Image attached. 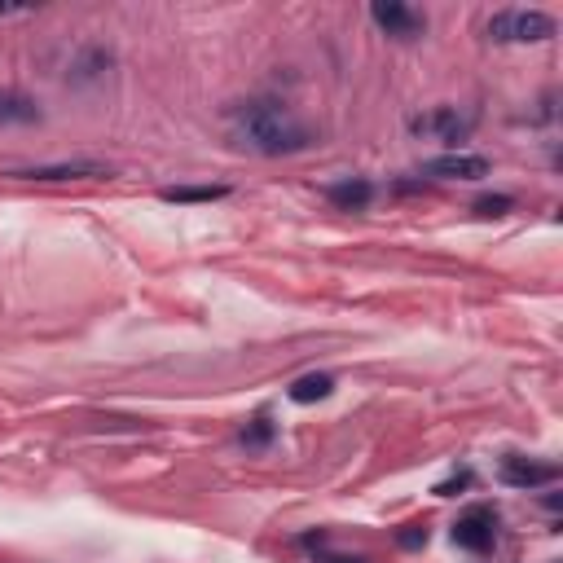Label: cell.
<instances>
[{
  "label": "cell",
  "mask_w": 563,
  "mask_h": 563,
  "mask_svg": "<svg viewBox=\"0 0 563 563\" xmlns=\"http://www.w3.org/2000/svg\"><path fill=\"white\" fill-rule=\"evenodd\" d=\"M467 484H471V471H462V476L436 484V493H440V498H454V489H467Z\"/></svg>",
  "instance_id": "cell-16"
},
{
  "label": "cell",
  "mask_w": 563,
  "mask_h": 563,
  "mask_svg": "<svg viewBox=\"0 0 563 563\" xmlns=\"http://www.w3.org/2000/svg\"><path fill=\"white\" fill-rule=\"evenodd\" d=\"M317 563H370L366 555H322Z\"/></svg>",
  "instance_id": "cell-17"
},
{
  "label": "cell",
  "mask_w": 563,
  "mask_h": 563,
  "mask_svg": "<svg viewBox=\"0 0 563 563\" xmlns=\"http://www.w3.org/2000/svg\"><path fill=\"white\" fill-rule=\"evenodd\" d=\"M225 124L234 146L264 154V159H282V154H304L317 146V128L304 124L286 102L278 97H251V102H234L225 110Z\"/></svg>",
  "instance_id": "cell-1"
},
{
  "label": "cell",
  "mask_w": 563,
  "mask_h": 563,
  "mask_svg": "<svg viewBox=\"0 0 563 563\" xmlns=\"http://www.w3.org/2000/svg\"><path fill=\"white\" fill-rule=\"evenodd\" d=\"M401 546H405V550L427 546V528H423V524H410V528H405V533H401Z\"/></svg>",
  "instance_id": "cell-15"
},
{
  "label": "cell",
  "mask_w": 563,
  "mask_h": 563,
  "mask_svg": "<svg viewBox=\"0 0 563 563\" xmlns=\"http://www.w3.org/2000/svg\"><path fill=\"white\" fill-rule=\"evenodd\" d=\"M498 476H502V484H511V489L533 493V489H542V484H555L559 467L555 462H533V458H520V454H506Z\"/></svg>",
  "instance_id": "cell-7"
},
{
  "label": "cell",
  "mask_w": 563,
  "mask_h": 563,
  "mask_svg": "<svg viewBox=\"0 0 563 563\" xmlns=\"http://www.w3.org/2000/svg\"><path fill=\"white\" fill-rule=\"evenodd\" d=\"M515 207V198H506V194H484V198H476V212L480 216H506Z\"/></svg>",
  "instance_id": "cell-14"
},
{
  "label": "cell",
  "mask_w": 563,
  "mask_h": 563,
  "mask_svg": "<svg viewBox=\"0 0 563 563\" xmlns=\"http://www.w3.org/2000/svg\"><path fill=\"white\" fill-rule=\"evenodd\" d=\"M489 40L498 44H542L555 36V18L542 14V9H502V14L489 18Z\"/></svg>",
  "instance_id": "cell-2"
},
{
  "label": "cell",
  "mask_w": 563,
  "mask_h": 563,
  "mask_svg": "<svg viewBox=\"0 0 563 563\" xmlns=\"http://www.w3.org/2000/svg\"><path fill=\"white\" fill-rule=\"evenodd\" d=\"M225 194H229V185H168L163 203H216Z\"/></svg>",
  "instance_id": "cell-12"
},
{
  "label": "cell",
  "mask_w": 563,
  "mask_h": 563,
  "mask_svg": "<svg viewBox=\"0 0 563 563\" xmlns=\"http://www.w3.org/2000/svg\"><path fill=\"white\" fill-rule=\"evenodd\" d=\"M269 440H273V418L269 414H256L247 427H242V445L247 449H260V445H269Z\"/></svg>",
  "instance_id": "cell-13"
},
{
  "label": "cell",
  "mask_w": 563,
  "mask_h": 563,
  "mask_svg": "<svg viewBox=\"0 0 563 563\" xmlns=\"http://www.w3.org/2000/svg\"><path fill=\"white\" fill-rule=\"evenodd\" d=\"M423 176H436V181H484V176L493 172V163L484 159V154H436V159H427L423 168H418Z\"/></svg>",
  "instance_id": "cell-5"
},
{
  "label": "cell",
  "mask_w": 563,
  "mask_h": 563,
  "mask_svg": "<svg viewBox=\"0 0 563 563\" xmlns=\"http://www.w3.org/2000/svg\"><path fill=\"white\" fill-rule=\"evenodd\" d=\"M18 181H97V176H110L106 163L93 159H71V163H40V168H18L9 172Z\"/></svg>",
  "instance_id": "cell-8"
},
{
  "label": "cell",
  "mask_w": 563,
  "mask_h": 563,
  "mask_svg": "<svg viewBox=\"0 0 563 563\" xmlns=\"http://www.w3.org/2000/svg\"><path fill=\"white\" fill-rule=\"evenodd\" d=\"M370 18H374V27L388 31L392 40H414V36H423V27H427V18L418 14L414 5H401V0H379V5H370Z\"/></svg>",
  "instance_id": "cell-6"
},
{
  "label": "cell",
  "mask_w": 563,
  "mask_h": 563,
  "mask_svg": "<svg viewBox=\"0 0 563 563\" xmlns=\"http://www.w3.org/2000/svg\"><path fill=\"white\" fill-rule=\"evenodd\" d=\"M493 542H498V511L493 506H471V511H462L454 520V546L484 555Z\"/></svg>",
  "instance_id": "cell-4"
},
{
  "label": "cell",
  "mask_w": 563,
  "mask_h": 563,
  "mask_svg": "<svg viewBox=\"0 0 563 563\" xmlns=\"http://www.w3.org/2000/svg\"><path fill=\"white\" fill-rule=\"evenodd\" d=\"M18 124H40V106L31 97L0 88V128H18Z\"/></svg>",
  "instance_id": "cell-9"
},
{
  "label": "cell",
  "mask_w": 563,
  "mask_h": 563,
  "mask_svg": "<svg viewBox=\"0 0 563 563\" xmlns=\"http://www.w3.org/2000/svg\"><path fill=\"white\" fill-rule=\"evenodd\" d=\"M326 198L339 207V212H366L370 198H374V185L357 176V181H339V185H330Z\"/></svg>",
  "instance_id": "cell-10"
},
{
  "label": "cell",
  "mask_w": 563,
  "mask_h": 563,
  "mask_svg": "<svg viewBox=\"0 0 563 563\" xmlns=\"http://www.w3.org/2000/svg\"><path fill=\"white\" fill-rule=\"evenodd\" d=\"M410 132H414V137H423V141H445V146H458V141L471 137V115H458L454 106H436V110L414 115Z\"/></svg>",
  "instance_id": "cell-3"
},
{
  "label": "cell",
  "mask_w": 563,
  "mask_h": 563,
  "mask_svg": "<svg viewBox=\"0 0 563 563\" xmlns=\"http://www.w3.org/2000/svg\"><path fill=\"white\" fill-rule=\"evenodd\" d=\"M335 392V379H330V374H304V379H295L291 383V401L295 405H313V401H326V396Z\"/></svg>",
  "instance_id": "cell-11"
}]
</instances>
